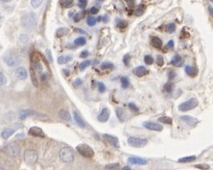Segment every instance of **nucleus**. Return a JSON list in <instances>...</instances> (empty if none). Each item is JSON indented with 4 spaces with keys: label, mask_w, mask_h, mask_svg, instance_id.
<instances>
[{
    "label": "nucleus",
    "mask_w": 213,
    "mask_h": 170,
    "mask_svg": "<svg viewBox=\"0 0 213 170\" xmlns=\"http://www.w3.org/2000/svg\"><path fill=\"white\" fill-rule=\"evenodd\" d=\"M28 133H29L30 136H33V137H37V138H45V134L39 127H32V128H30Z\"/></svg>",
    "instance_id": "13"
},
{
    "label": "nucleus",
    "mask_w": 213,
    "mask_h": 170,
    "mask_svg": "<svg viewBox=\"0 0 213 170\" xmlns=\"http://www.w3.org/2000/svg\"><path fill=\"white\" fill-rule=\"evenodd\" d=\"M98 90L100 92H105L106 91V86L103 83H99L98 84Z\"/></svg>",
    "instance_id": "50"
},
{
    "label": "nucleus",
    "mask_w": 213,
    "mask_h": 170,
    "mask_svg": "<svg viewBox=\"0 0 213 170\" xmlns=\"http://www.w3.org/2000/svg\"><path fill=\"white\" fill-rule=\"evenodd\" d=\"M189 37V33H186L184 30H182V36H181V38H182V40L183 39V40H185V39H187Z\"/></svg>",
    "instance_id": "52"
},
{
    "label": "nucleus",
    "mask_w": 213,
    "mask_h": 170,
    "mask_svg": "<svg viewBox=\"0 0 213 170\" xmlns=\"http://www.w3.org/2000/svg\"><path fill=\"white\" fill-rule=\"evenodd\" d=\"M16 75H17V77L18 79H20V80H26L27 77H28V72H27V70H26L25 67L20 66V67H17V70H16Z\"/></svg>",
    "instance_id": "16"
},
{
    "label": "nucleus",
    "mask_w": 213,
    "mask_h": 170,
    "mask_svg": "<svg viewBox=\"0 0 213 170\" xmlns=\"http://www.w3.org/2000/svg\"><path fill=\"white\" fill-rule=\"evenodd\" d=\"M83 84V80L82 79H80V78H77L75 81H74V85H75V86H81V85Z\"/></svg>",
    "instance_id": "54"
},
{
    "label": "nucleus",
    "mask_w": 213,
    "mask_h": 170,
    "mask_svg": "<svg viewBox=\"0 0 213 170\" xmlns=\"http://www.w3.org/2000/svg\"><path fill=\"white\" fill-rule=\"evenodd\" d=\"M128 162L132 164H137V165H145L148 163L147 160L142 159L139 157H130L128 159Z\"/></svg>",
    "instance_id": "15"
},
{
    "label": "nucleus",
    "mask_w": 213,
    "mask_h": 170,
    "mask_svg": "<svg viewBox=\"0 0 213 170\" xmlns=\"http://www.w3.org/2000/svg\"><path fill=\"white\" fill-rule=\"evenodd\" d=\"M144 12H145V6H144V5H140V6H138V7L136 8L135 12V16L139 17V16H142V15H143V14H144Z\"/></svg>",
    "instance_id": "32"
},
{
    "label": "nucleus",
    "mask_w": 213,
    "mask_h": 170,
    "mask_svg": "<svg viewBox=\"0 0 213 170\" xmlns=\"http://www.w3.org/2000/svg\"><path fill=\"white\" fill-rule=\"evenodd\" d=\"M86 43H87V40H86L84 37L77 38V39L74 41V44L77 45V46H83V45H85Z\"/></svg>",
    "instance_id": "31"
},
{
    "label": "nucleus",
    "mask_w": 213,
    "mask_h": 170,
    "mask_svg": "<svg viewBox=\"0 0 213 170\" xmlns=\"http://www.w3.org/2000/svg\"><path fill=\"white\" fill-rule=\"evenodd\" d=\"M88 51H87V50L83 51V52L81 53V55H80L81 58H86V57H88Z\"/></svg>",
    "instance_id": "55"
},
{
    "label": "nucleus",
    "mask_w": 213,
    "mask_h": 170,
    "mask_svg": "<svg viewBox=\"0 0 213 170\" xmlns=\"http://www.w3.org/2000/svg\"><path fill=\"white\" fill-rule=\"evenodd\" d=\"M73 115H74V118H75V121H76V123L78 124L79 127L81 128H85L86 127V122H85V120L82 118V116L80 115V114L76 111L73 112Z\"/></svg>",
    "instance_id": "19"
},
{
    "label": "nucleus",
    "mask_w": 213,
    "mask_h": 170,
    "mask_svg": "<svg viewBox=\"0 0 213 170\" xmlns=\"http://www.w3.org/2000/svg\"><path fill=\"white\" fill-rule=\"evenodd\" d=\"M19 41L22 42V43H27L28 41H29V37L28 35H25V34H22L20 37H19Z\"/></svg>",
    "instance_id": "43"
},
{
    "label": "nucleus",
    "mask_w": 213,
    "mask_h": 170,
    "mask_svg": "<svg viewBox=\"0 0 213 170\" xmlns=\"http://www.w3.org/2000/svg\"><path fill=\"white\" fill-rule=\"evenodd\" d=\"M171 65H173L174 66L176 67H181L182 65H183V61H182V58L179 55V54H176L172 60H171Z\"/></svg>",
    "instance_id": "18"
},
{
    "label": "nucleus",
    "mask_w": 213,
    "mask_h": 170,
    "mask_svg": "<svg viewBox=\"0 0 213 170\" xmlns=\"http://www.w3.org/2000/svg\"><path fill=\"white\" fill-rule=\"evenodd\" d=\"M125 1L129 4V6H134L135 5V0H125Z\"/></svg>",
    "instance_id": "57"
},
{
    "label": "nucleus",
    "mask_w": 213,
    "mask_h": 170,
    "mask_svg": "<svg viewBox=\"0 0 213 170\" xmlns=\"http://www.w3.org/2000/svg\"><path fill=\"white\" fill-rule=\"evenodd\" d=\"M128 144L130 146L135 148L144 147L148 144V139L145 138H137V137H130L128 138Z\"/></svg>",
    "instance_id": "4"
},
{
    "label": "nucleus",
    "mask_w": 213,
    "mask_h": 170,
    "mask_svg": "<svg viewBox=\"0 0 213 170\" xmlns=\"http://www.w3.org/2000/svg\"><path fill=\"white\" fill-rule=\"evenodd\" d=\"M195 167L199 168V169H202V170H208L210 168V166L208 164H206V163H204V164H197V165H195Z\"/></svg>",
    "instance_id": "47"
},
{
    "label": "nucleus",
    "mask_w": 213,
    "mask_h": 170,
    "mask_svg": "<svg viewBox=\"0 0 213 170\" xmlns=\"http://www.w3.org/2000/svg\"><path fill=\"white\" fill-rule=\"evenodd\" d=\"M6 83H7V79H6L5 75L2 73V72H0V86L5 85Z\"/></svg>",
    "instance_id": "48"
},
{
    "label": "nucleus",
    "mask_w": 213,
    "mask_h": 170,
    "mask_svg": "<svg viewBox=\"0 0 213 170\" xmlns=\"http://www.w3.org/2000/svg\"><path fill=\"white\" fill-rule=\"evenodd\" d=\"M123 170H132L131 168H130L129 166H125L124 168H123Z\"/></svg>",
    "instance_id": "60"
},
{
    "label": "nucleus",
    "mask_w": 213,
    "mask_h": 170,
    "mask_svg": "<svg viewBox=\"0 0 213 170\" xmlns=\"http://www.w3.org/2000/svg\"><path fill=\"white\" fill-rule=\"evenodd\" d=\"M0 1H2V2H5V3H7V2H10L11 0H0Z\"/></svg>",
    "instance_id": "61"
},
{
    "label": "nucleus",
    "mask_w": 213,
    "mask_h": 170,
    "mask_svg": "<svg viewBox=\"0 0 213 170\" xmlns=\"http://www.w3.org/2000/svg\"><path fill=\"white\" fill-rule=\"evenodd\" d=\"M42 3V0H31V5L33 8H39Z\"/></svg>",
    "instance_id": "41"
},
{
    "label": "nucleus",
    "mask_w": 213,
    "mask_h": 170,
    "mask_svg": "<svg viewBox=\"0 0 213 170\" xmlns=\"http://www.w3.org/2000/svg\"><path fill=\"white\" fill-rule=\"evenodd\" d=\"M59 156H60V159L64 163H71L74 160V152L72 148H70L68 146L62 148L60 150V153H59Z\"/></svg>",
    "instance_id": "3"
},
{
    "label": "nucleus",
    "mask_w": 213,
    "mask_h": 170,
    "mask_svg": "<svg viewBox=\"0 0 213 170\" xmlns=\"http://www.w3.org/2000/svg\"><path fill=\"white\" fill-rule=\"evenodd\" d=\"M196 161V156H188V157H184V158H181L179 160V163H191Z\"/></svg>",
    "instance_id": "27"
},
{
    "label": "nucleus",
    "mask_w": 213,
    "mask_h": 170,
    "mask_svg": "<svg viewBox=\"0 0 213 170\" xmlns=\"http://www.w3.org/2000/svg\"><path fill=\"white\" fill-rule=\"evenodd\" d=\"M110 115H111V112H110L109 109L104 108L98 115V120L100 121V122H107L110 118Z\"/></svg>",
    "instance_id": "14"
},
{
    "label": "nucleus",
    "mask_w": 213,
    "mask_h": 170,
    "mask_svg": "<svg viewBox=\"0 0 213 170\" xmlns=\"http://www.w3.org/2000/svg\"><path fill=\"white\" fill-rule=\"evenodd\" d=\"M151 44L155 48L159 49V48L162 47V41L159 38H158V37H153L152 40H151Z\"/></svg>",
    "instance_id": "23"
},
{
    "label": "nucleus",
    "mask_w": 213,
    "mask_h": 170,
    "mask_svg": "<svg viewBox=\"0 0 213 170\" xmlns=\"http://www.w3.org/2000/svg\"><path fill=\"white\" fill-rule=\"evenodd\" d=\"M39 159V155L37 153V151L35 150H26L24 152V161L26 163L33 165L36 163L38 162Z\"/></svg>",
    "instance_id": "7"
},
{
    "label": "nucleus",
    "mask_w": 213,
    "mask_h": 170,
    "mask_svg": "<svg viewBox=\"0 0 213 170\" xmlns=\"http://www.w3.org/2000/svg\"><path fill=\"white\" fill-rule=\"evenodd\" d=\"M70 61H72V57L68 56V55H64V56H60L58 58V63L60 65H65L67 63H69Z\"/></svg>",
    "instance_id": "24"
},
{
    "label": "nucleus",
    "mask_w": 213,
    "mask_h": 170,
    "mask_svg": "<svg viewBox=\"0 0 213 170\" xmlns=\"http://www.w3.org/2000/svg\"><path fill=\"white\" fill-rule=\"evenodd\" d=\"M166 29H167L168 33L172 34V33H174L175 30H176V25H175L174 23H169L168 25H167V27H166Z\"/></svg>",
    "instance_id": "42"
},
{
    "label": "nucleus",
    "mask_w": 213,
    "mask_h": 170,
    "mask_svg": "<svg viewBox=\"0 0 213 170\" xmlns=\"http://www.w3.org/2000/svg\"><path fill=\"white\" fill-rule=\"evenodd\" d=\"M32 67L35 69L36 72H37V74H41L42 73V66L40 65V62H35L33 64Z\"/></svg>",
    "instance_id": "28"
},
{
    "label": "nucleus",
    "mask_w": 213,
    "mask_h": 170,
    "mask_svg": "<svg viewBox=\"0 0 213 170\" xmlns=\"http://www.w3.org/2000/svg\"><path fill=\"white\" fill-rule=\"evenodd\" d=\"M129 108L134 112H138V108L136 107V105L135 103H129Z\"/></svg>",
    "instance_id": "49"
},
{
    "label": "nucleus",
    "mask_w": 213,
    "mask_h": 170,
    "mask_svg": "<svg viewBox=\"0 0 213 170\" xmlns=\"http://www.w3.org/2000/svg\"><path fill=\"white\" fill-rule=\"evenodd\" d=\"M180 120L182 121V122L188 126H195L197 125V123L199 122L198 119L193 117V116H189V115H183V116H181L180 117Z\"/></svg>",
    "instance_id": "11"
},
{
    "label": "nucleus",
    "mask_w": 213,
    "mask_h": 170,
    "mask_svg": "<svg viewBox=\"0 0 213 170\" xmlns=\"http://www.w3.org/2000/svg\"><path fill=\"white\" fill-rule=\"evenodd\" d=\"M76 149L79 152V154H81L83 157H85V158H92L94 155L93 149L88 144H79L76 147Z\"/></svg>",
    "instance_id": "6"
},
{
    "label": "nucleus",
    "mask_w": 213,
    "mask_h": 170,
    "mask_svg": "<svg viewBox=\"0 0 213 170\" xmlns=\"http://www.w3.org/2000/svg\"><path fill=\"white\" fill-rule=\"evenodd\" d=\"M4 152L10 157H17L19 154V146L16 143L8 144L4 148Z\"/></svg>",
    "instance_id": "9"
},
{
    "label": "nucleus",
    "mask_w": 213,
    "mask_h": 170,
    "mask_svg": "<svg viewBox=\"0 0 213 170\" xmlns=\"http://www.w3.org/2000/svg\"><path fill=\"white\" fill-rule=\"evenodd\" d=\"M37 17L34 13H27L25 15H23L21 17V24L23 27H25L27 29H33L37 25Z\"/></svg>",
    "instance_id": "1"
},
{
    "label": "nucleus",
    "mask_w": 213,
    "mask_h": 170,
    "mask_svg": "<svg viewBox=\"0 0 213 170\" xmlns=\"http://www.w3.org/2000/svg\"><path fill=\"white\" fill-rule=\"evenodd\" d=\"M120 81H121V85H122V88H123V89L129 88V86H130V81H129V79H128L127 77H121Z\"/></svg>",
    "instance_id": "36"
},
{
    "label": "nucleus",
    "mask_w": 213,
    "mask_h": 170,
    "mask_svg": "<svg viewBox=\"0 0 213 170\" xmlns=\"http://www.w3.org/2000/svg\"><path fill=\"white\" fill-rule=\"evenodd\" d=\"M85 15H86L85 11H82V12H80V13L76 14V15L73 17V18H74V21H75V22H79L80 20H82V18H84Z\"/></svg>",
    "instance_id": "34"
},
{
    "label": "nucleus",
    "mask_w": 213,
    "mask_h": 170,
    "mask_svg": "<svg viewBox=\"0 0 213 170\" xmlns=\"http://www.w3.org/2000/svg\"><path fill=\"white\" fill-rule=\"evenodd\" d=\"M159 122L171 125V124L173 123V120H172V118L169 117V116H162V117H159Z\"/></svg>",
    "instance_id": "29"
},
{
    "label": "nucleus",
    "mask_w": 213,
    "mask_h": 170,
    "mask_svg": "<svg viewBox=\"0 0 213 170\" xmlns=\"http://www.w3.org/2000/svg\"><path fill=\"white\" fill-rule=\"evenodd\" d=\"M99 12V9L97 8V7H92L91 9H90V13L92 14V15H95V14H97Z\"/></svg>",
    "instance_id": "53"
},
{
    "label": "nucleus",
    "mask_w": 213,
    "mask_h": 170,
    "mask_svg": "<svg viewBox=\"0 0 213 170\" xmlns=\"http://www.w3.org/2000/svg\"><path fill=\"white\" fill-rule=\"evenodd\" d=\"M98 1H100V2H101V1H103V0H98Z\"/></svg>",
    "instance_id": "62"
},
{
    "label": "nucleus",
    "mask_w": 213,
    "mask_h": 170,
    "mask_svg": "<svg viewBox=\"0 0 213 170\" xmlns=\"http://www.w3.org/2000/svg\"><path fill=\"white\" fill-rule=\"evenodd\" d=\"M90 64H91V61H89V60H87V61H84V62H82L80 64V66H79L80 70H85L88 66H90Z\"/></svg>",
    "instance_id": "35"
},
{
    "label": "nucleus",
    "mask_w": 213,
    "mask_h": 170,
    "mask_svg": "<svg viewBox=\"0 0 213 170\" xmlns=\"http://www.w3.org/2000/svg\"><path fill=\"white\" fill-rule=\"evenodd\" d=\"M208 11H209L210 15H211V16H212V17H213V8H212L211 6H209V7H208Z\"/></svg>",
    "instance_id": "58"
},
{
    "label": "nucleus",
    "mask_w": 213,
    "mask_h": 170,
    "mask_svg": "<svg viewBox=\"0 0 213 170\" xmlns=\"http://www.w3.org/2000/svg\"><path fill=\"white\" fill-rule=\"evenodd\" d=\"M59 115H60V117L62 119H64L65 121H70L71 120V115L66 110H61L60 112H59Z\"/></svg>",
    "instance_id": "26"
},
{
    "label": "nucleus",
    "mask_w": 213,
    "mask_h": 170,
    "mask_svg": "<svg viewBox=\"0 0 213 170\" xmlns=\"http://www.w3.org/2000/svg\"><path fill=\"white\" fill-rule=\"evenodd\" d=\"M130 60H131V56H130L129 54H126L123 58V62H124V65L126 66H129L130 65Z\"/></svg>",
    "instance_id": "45"
},
{
    "label": "nucleus",
    "mask_w": 213,
    "mask_h": 170,
    "mask_svg": "<svg viewBox=\"0 0 213 170\" xmlns=\"http://www.w3.org/2000/svg\"><path fill=\"white\" fill-rule=\"evenodd\" d=\"M29 116H33V117H36L38 119H40V120H49V117L47 116L46 114H40L38 112L36 111H32V110H24V111H21L19 113V118L21 120L25 119Z\"/></svg>",
    "instance_id": "2"
},
{
    "label": "nucleus",
    "mask_w": 213,
    "mask_h": 170,
    "mask_svg": "<svg viewBox=\"0 0 213 170\" xmlns=\"http://www.w3.org/2000/svg\"><path fill=\"white\" fill-rule=\"evenodd\" d=\"M76 31L77 32H80V33H82V34H86V32H84V30H83V29H76Z\"/></svg>",
    "instance_id": "59"
},
{
    "label": "nucleus",
    "mask_w": 213,
    "mask_h": 170,
    "mask_svg": "<svg viewBox=\"0 0 213 170\" xmlns=\"http://www.w3.org/2000/svg\"><path fill=\"white\" fill-rule=\"evenodd\" d=\"M144 62H145V64L146 65H153V63H154V59H153V57L151 56V55H146L145 57H144Z\"/></svg>",
    "instance_id": "39"
},
{
    "label": "nucleus",
    "mask_w": 213,
    "mask_h": 170,
    "mask_svg": "<svg viewBox=\"0 0 213 170\" xmlns=\"http://www.w3.org/2000/svg\"><path fill=\"white\" fill-rule=\"evenodd\" d=\"M166 46H167L168 48H171V49H172V48L174 47V41H169Z\"/></svg>",
    "instance_id": "56"
},
{
    "label": "nucleus",
    "mask_w": 213,
    "mask_h": 170,
    "mask_svg": "<svg viewBox=\"0 0 213 170\" xmlns=\"http://www.w3.org/2000/svg\"><path fill=\"white\" fill-rule=\"evenodd\" d=\"M116 115L118 117V119H119L121 122H124V121L126 120V112L124 109L122 108H117L116 109Z\"/></svg>",
    "instance_id": "21"
},
{
    "label": "nucleus",
    "mask_w": 213,
    "mask_h": 170,
    "mask_svg": "<svg viewBox=\"0 0 213 170\" xmlns=\"http://www.w3.org/2000/svg\"><path fill=\"white\" fill-rule=\"evenodd\" d=\"M185 72H186V74L190 77H196L198 75V69L194 66H185Z\"/></svg>",
    "instance_id": "20"
},
{
    "label": "nucleus",
    "mask_w": 213,
    "mask_h": 170,
    "mask_svg": "<svg viewBox=\"0 0 213 170\" xmlns=\"http://www.w3.org/2000/svg\"><path fill=\"white\" fill-rule=\"evenodd\" d=\"M60 4L64 8H69L73 4V0H60Z\"/></svg>",
    "instance_id": "33"
},
{
    "label": "nucleus",
    "mask_w": 213,
    "mask_h": 170,
    "mask_svg": "<svg viewBox=\"0 0 213 170\" xmlns=\"http://www.w3.org/2000/svg\"><path fill=\"white\" fill-rule=\"evenodd\" d=\"M143 126L145 128H147L148 130L151 131H157V132H160L163 130L162 125L159 124V123H155V122H151V121H146V122L143 123Z\"/></svg>",
    "instance_id": "12"
},
{
    "label": "nucleus",
    "mask_w": 213,
    "mask_h": 170,
    "mask_svg": "<svg viewBox=\"0 0 213 170\" xmlns=\"http://www.w3.org/2000/svg\"><path fill=\"white\" fill-rule=\"evenodd\" d=\"M173 89H174V85L172 83H167V84H165V86H164V90L168 92V93H171L173 91Z\"/></svg>",
    "instance_id": "38"
},
{
    "label": "nucleus",
    "mask_w": 213,
    "mask_h": 170,
    "mask_svg": "<svg viewBox=\"0 0 213 170\" xmlns=\"http://www.w3.org/2000/svg\"><path fill=\"white\" fill-rule=\"evenodd\" d=\"M157 64H158V66H162L164 65V59H163V57H162L161 55H159V56L157 57Z\"/></svg>",
    "instance_id": "46"
},
{
    "label": "nucleus",
    "mask_w": 213,
    "mask_h": 170,
    "mask_svg": "<svg viewBox=\"0 0 213 170\" xmlns=\"http://www.w3.org/2000/svg\"><path fill=\"white\" fill-rule=\"evenodd\" d=\"M68 33V30L66 28H60L56 31V37L57 38H62Z\"/></svg>",
    "instance_id": "30"
},
{
    "label": "nucleus",
    "mask_w": 213,
    "mask_h": 170,
    "mask_svg": "<svg viewBox=\"0 0 213 170\" xmlns=\"http://www.w3.org/2000/svg\"><path fill=\"white\" fill-rule=\"evenodd\" d=\"M114 67V66L110 63V62H104L102 65H101V68L102 69H112Z\"/></svg>",
    "instance_id": "37"
},
{
    "label": "nucleus",
    "mask_w": 213,
    "mask_h": 170,
    "mask_svg": "<svg viewBox=\"0 0 213 170\" xmlns=\"http://www.w3.org/2000/svg\"><path fill=\"white\" fill-rule=\"evenodd\" d=\"M103 138L104 140L111 145V146L115 147V148H119L120 147V144H119V140H118V138L116 137H113L111 135H108V134H105V135H103Z\"/></svg>",
    "instance_id": "10"
},
{
    "label": "nucleus",
    "mask_w": 213,
    "mask_h": 170,
    "mask_svg": "<svg viewBox=\"0 0 213 170\" xmlns=\"http://www.w3.org/2000/svg\"><path fill=\"white\" fill-rule=\"evenodd\" d=\"M88 4V0H78V6L81 9H85Z\"/></svg>",
    "instance_id": "44"
},
{
    "label": "nucleus",
    "mask_w": 213,
    "mask_h": 170,
    "mask_svg": "<svg viewBox=\"0 0 213 170\" xmlns=\"http://www.w3.org/2000/svg\"><path fill=\"white\" fill-rule=\"evenodd\" d=\"M96 21H97V19L94 17H88V26H94L96 24Z\"/></svg>",
    "instance_id": "40"
},
{
    "label": "nucleus",
    "mask_w": 213,
    "mask_h": 170,
    "mask_svg": "<svg viewBox=\"0 0 213 170\" xmlns=\"http://www.w3.org/2000/svg\"><path fill=\"white\" fill-rule=\"evenodd\" d=\"M31 80H32V83L33 85L38 88L39 87V81H38V77H37V72L35 71V69L33 67H31Z\"/></svg>",
    "instance_id": "25"
},
{
    "label": "nucleus",
    "mask_w": 213,
    "mask_h": 170,
    "mask_svg": "<svg viewBox=\"0 0 213 170\" xmlns=\"http://www.w3.org/2000/svg\"><path fill=\"white\" fill-rule=\"evenodd\" d=\"M14 133H15V130H14V129H12V128H6L5 130L2 131V133H1V137H2V138L7 139V138H9L10 137L13 136V135H14Z\"/></svg>",
    "instance_id": "22"
},
{
    "label": "nucleus",
    "mask_w": 213,
    "mask_h": 170,
    "mask_svg": "<svg viewBox=\"0 0 213 170\" xmlns=\"http://www.w3.org/2000/svg\"><path fill=\"white\" fill-rule=\"evenodd\" d=\"M133 73H134L135 75H136L137 77H143V76H145V75L148 74V69H147L145 66H140L135 67V68L133 70Z\"/></svg>",
    "instance_id": "17"
},
{
    "label": "nucleus",
    "mask_w": 213,
    "mask_h": 170,
    "mask_svg": "<svg viewBox=\"0 0 213 170\" xmlns=\"http://www.w3.org/2000/svg\"><path fill=\"white\" fill-rule=\"evenodd\" d=\"M3 59H4V62L6 63V65L11 67L17 66L20 63V59L14 54H6L3 57Z\"/></svg>",
    "instance_id": "8"
},
{
    "label": "nucleus",
    "mask_w": 213,
    "mask_h": 170,
    "mask_svg": "<svg viewBox=\"0 0 213 170\" xmlns=\"http://www.w3.org/2000/svg\"><path fill=\"white\" fill-rule=\"evenodd\" d=\"M198 104H199V101L197 98H190L189 100L179 105V111L183 112V113L191 111L198 106Z\"/></svg>",
    "instance_id": "5"
},
{
    "label": "nucleus",
    "mask_w": 213,
    "mask_h": 170,
    "mask_svg": "<svg viewBox=\"0 0 213 170\" xmlns=\"http://www.w3.org/2000/svg\"><path fill=\"white\" fill-rule=\"evenodd\" d=\"M176 72L174 71V70H170L169 72H168V78H169V80H173L175 77H176Z\"/></svg>",
    "instance_id": "51"
}]
</instances>
